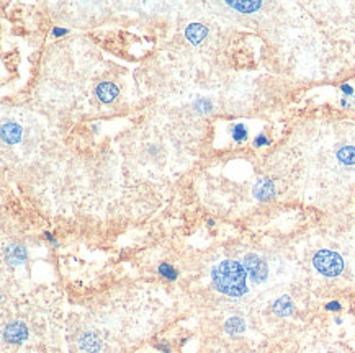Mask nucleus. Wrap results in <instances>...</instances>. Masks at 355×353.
I'll list each match as a JSON object with an SVG mask.
<instances>
[{
	"instance_id": "1",
	"label": "nucleus",
	"mask_w": 355,
	"mask_h": 353,
	"mask_svg": "<svg viewBox=\"0 0 355 353\" xmlns=\"http://www.w3.org/2000/svg\"><path fill=\"white\" fill-rule=\"evenodd\" d=\"M211 280L214 288L226 296L239 298L247 293V272L236 260H225L213 267Z\"/></svg>"
},
{
	"instance_id": "2",
	"label": "nucleus",
	"mask_w": 355,
	"mask_h": 353,
	"mask_svg": "<svg viewBox=\"0 0 355 353\" xmlns=\"http://www.w3.org/2000/svg\"><path fill=\"white\" fill-rule=\"evenodd\" d=\"M313 265L316 270L327 278L339 276L344 272V260L339 254L332 250H318L313 257Z\"/></svg>"
},
{
	"instance_id": "3",
	"label": "nucleus",
	"mask_w": 355,
	"mask_h": 353,
	"mask_svg": "<svg viewBox=\"0 0 355 353\" xmlns=\"http://www.w3.org/2000/svg\"><path fill=\"white\" fill-rule=\"evenodd\" d=\"M242 265L254 283H262L267 280L269 267L265 263V260H262L260 257L254 255V254H247L242 260Z\"/></svg>"
},
{
	"instance_id": "4",
	"label": "nucleus",
	"mask_w": 355,
	"mask_h": 353,
	"mask_svg": "<svg viewBox=\"0 0 355 353\" xmlns=\"http://www.w3.org/2000/svg\"><path fill=\"white\" fill-rule=\"evenodd\" d=\"M28 339V327L20 321L8 322L4 329V340L13 345H20Z\"/></svg>"
},
{
	"instance_id": "5",
	"label": "nucleus",
	"mask_w": 355,
	"mask_h": 353,
	"mask_svg": "<svg viewBox=\"0 0 355 353\" xmlns=\"http://www.w3.org/2000/svg\"><path fill=\"white\" fill-rule=\"evenodd\" d=\"M275 185L269 179H260L254 185V196L259 201H270L275 198Z\"/></svg>"
},
{
	"instance_id": "6",
	"label": "nucleus",
	"mask_w": 355,
	"mask_h": 353,
	"mask_svg": "<svg viewBox=\"0 0 355 353\" xmlns=\"http://www.w3.org/2000/svg\"><path fill=\"white\" fill-rule=\"evenodd\" d=\"M102 342L98 339V335L94 332H85L80 335L79 339V350L82 353H100Z\"/></svg>"
},
{
	"instance_id": "7",
	"label": "nucleus",
	"mask_w": 355,
	"mask_h": 353,
	"mask_svg": "<svg viewBox=\"0 0 355 353\" xmlns=\"http://www.w3.org/2000/svg\"><path fill=\"white\" fill-rule=\"evenodd\" d=\"M23 136V129L20 124L16 123H4L2 126V141L5 144H18Z\"/></svg>"
},
{
	"instance_id": "8",
	"label": "nucleus",
	"mask_w": 355,
	"mask_h": 353,
	"mask_svg": "<svg viewBox=\"0 0 355 353\" xmlns=\"http://www.w3.org/2000/svg\"><path fill=\"white\" fill-rule=\"evenodd\" d=\"M27 257H28V252L23 246H20V244H12V246H8L5 250V258L10 265H21L27 262Z\"/></svg>"
},
{
	"instance_id": "9",
	"label": "nucleus",
	"mask_w": 355,
	"mask_h": 353,
	"mask_svg": "<svg viewBox=\"0 0 355 353\" xmlns=\"http://www.w3.org/2000/svg\"><path fill=\"white\" fill-rule=\"evenodd\" d=\"M95 94H97V97H98L100 102L110 103L118 97V87L115 85V83H112V82H102V83H98V85H97Z\"/></svg>"
},
{
	"instance_id": "10",
	"label": "nucleus",
	"mask_w": 355,
	"mask_h": 353,
	"mask_svg": "<svg viewBox=\"0 0 355 353\" xmlns=\"http://www.w3.org/2000/svg\"><path fill=\"white\" fill-rule=\"evenodd\" d=\"M208 35V28H205L202 23H190L185 28V38L192 45H200L202 41Z\"/></svg>"
},
{
	"instance_id": "11",
	"label": "nucleus",
	"mask_w": 355,
	"mask_h": 353,
	"mask_svg": "<svg viewBox=\"0 0 355 353\" xmlns=\"http://www.w3.org/2000/svg\"><path fill=\"white\" fill-rule=\"evenodd\" d=\"M231 8L241 12V13H252L257 12L262 7V2H255V0H228L226 2Z\"/></svg>"
},
{
	"instance_id": "12",
	"label": "nucleus",
	"mask_w": 355,
	"mask_h": 353,
	"mask_svg": "<svg viewBox=\"0 0 355 353\" xmlns=\"http://www.w3.org/2000/svg\"><path fill=\"white\" fill-rule=\"evenodd\" d=\"M272 309H274V313L280 317H288V316H292L293 314V302L292 299L288 298V296H282V298H278L274 304H272Z\"/></svg>"
},
{
	"instance_id": "13",
	"label": "nucleus",
	"mask_w": 355,
	"mask_h": 353,
	"mask_svg": "<svg viewBox=\"0 0 355 353\" xmlns=\"http://www.w3.org/2000/svg\"><path fill=\"white\" fill-rule=\"evenodd\" d=\"M337 159L344 165H355V147L353 146H344L337 150Z\"/></svg>"
},
{
	"instance_id": "14",
	"label": "nucleus",
	"mask_w": 355,
	"mask_h": 353,
	"mask_svg": "<svg viewBox=\"0 0 355 353\" xmlns=\"http://www.w3.org/2000/svg\"><path fill=\"white\" fill-rule=\"evenodd\" d=\"M225 329L228 334H241L246 329V322L241 317H231V319H228Z\"/></svg>"
},
{
	"instance_id": "15",
	"label": "nucleus",
	"mask_w": 355,
	"mask_h": 353,
	"mask_svg": "<svg viewBox=\"0 0 355 353\" xmlns=\"http://www.w3.org/2000/svg\"><path fill=\"white\" fill-rule=\"evenodd\" d=\"M231 134H233V139L236 142H242V141L247 139V134H249V133H247V128L242 123H237V124L233 126V128H231Z\"/></svg>"
},
{
	"instance_id": "16",
	"label": "nucleus",
	"mask_w": 355,
	"mask_h": 353,
	"mask_svg": "<svg viewBox=\"0 0 355 353\" xmlns=\"http://www.w3.org/2000/svg\"><path fill=\"white\" fill-rule=\"evenodd\" d=\"M159 273L164 276V278H167V280H170V281H174V280H177V272H175V268L172 267L170 263H161L159 265Z\"/></svg>"
},
{
	"instance_id": "17",
	"label": "nucleus",
	"mask_w": 355,
	"mask_h": 353,
	"mask_svg": "<svg viewBox=\"0 0 355 353\" xmlns=\"http://www.w3.org/2000/svg\"><path fill=\"white\" fill-rule=\"evenodd\" d=\"M193 106L196 108L198 112H202V113H210L211 108H213V105H211V102H210L208 98H200V100H196Z\"/></svg>"
},
{
	"instance_id": "18",
	"label": "nucleus",
	"mask_w": 355,
	"mask_h": 353,
	"mask_svg": "<svg viewBox=\"0 0 355 353\" xmlns=\"http://www.w3.org/2000/svg\"><path fill=\"white\" fill-rule=\"evenodd\" d=\"M254 146H255V147L269 146V139L265 138V134H259V136L254 139Z\"/></svg>"
},
{
	"instance_id": "19",
	"label": "nucleus",
	"mask_w": 355,
	"mask_h": 353,
	"mask_svg": "<svg viewBox=\"0 0 355 353\" xmlns=\"http://www.w3.org/2000/svg\"><path fill=\"white\" fill-rule=\"evenodd\" d=\"M341 302H337V301H331V302H327L326 304V311H341Z\"/></svg>"
},
{
	"instance_id": "20",
	"label": "nucleus",
	"mask_w": 355,
	"mask_h": 353,
	"mask_svg": "<svg viewBox=\"0 0 355 353\" xmlns=\"http://www.w3.org/2000/svg\"><path fill=\"white\" fill-rule=\"evenodd\" d=\"M341 90L344 92V95H353V89L350 85H347V83H344V85H341Z\"/></svg>"
},
{
	"instance_id": "21",
	"label": "nucleus",
	"mask_w": 355,
	"mask_h": 353,
	"mask_svg": "<svg viewBox=\"0 0 355 353\" xmlns=\"http://www.w3.org/2000/svg\"><path fill=\"white\" fill-rule=\"evenodd\" d=\"M69 30H61V28H54L53 30V35L54 36H62V35H68Z\"/></svg>"
},
{
	"instance_id": "22",
	"label": "nucleus",
	"mask_w": 355,
	"mask_h": 353,
	"mask_svg": "<svg viewBox=\"0 0 355 353\" xmlns=\"http://www.w3.org/2000/svg\"><path fill=\"white\" fill-rule=\"evenodd\" d=\"M158 350H161V351H164V353H169V351H170V347L167 345V343H159Z\"/></svg>"
},
{
	"instance_id": "23",
	"label": "nucleus",
	"mask_w": 355,
	"mask_h": 353,
	"mask_svg": "<svg viewBox=\"0 0 355 353\" xmlns=\"http://www.w3.org/2000/svg\"><path fill=\"white\" fill-rule=\"evenodd\" d=\"M45 237H46L48 240H51V242L54 244V246H57V240L53 237V234H51V232H46V234H45Z\"/></svg>"
},
{
	"instance_id": "24",
	"label": "nucleus",
	"mask_w": 355,
	"mask_h": 353,
	"mask_svg": "<svg viewBox=\"0 0 355 353\" xmlns=\"http://www.w3.org/2000/svg\"><path fill=\"white\" fill-rule=\"evenodd\" d=\"M341 105H342V106H347L349 103H347V102H345V100H341Z\"/></svg>"
},
{
	"instance_id": "25",
	"label": "nucleus",
	"mask_w": 355,
	"mask_h": 353,
	"mask_svg": "<svg viewBox=\"0 0 355 353\" xmlns=\"http://www.w3.org/2000/svg\"><path fill=\"white\" fill-rule=\"evenodd\" d=\"M92 129H94V131L97 133V131H98V124H94V126H92Z\"/></svg>"
}]
</instances>
